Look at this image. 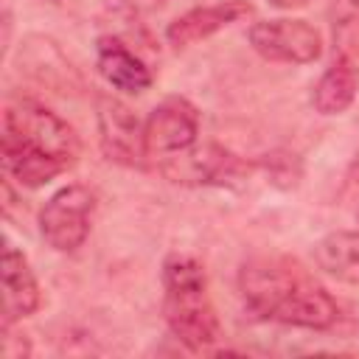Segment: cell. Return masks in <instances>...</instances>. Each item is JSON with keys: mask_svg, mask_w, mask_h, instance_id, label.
I'll use <instances>...</instances> for the list:
<instances>
[{"mask_svg": "<svg viewBox=\"0 0 359 359\" xmlns=\"http://www.w3.org/2000/svg\"><path fill=\"white\" fill-rule=\"evenodd\" d=\"M314 264L334 280L359 286V230H334L314 244Z\"/></svg>", "mask_w": 359, "mask_h": 359, "instance_id": "12", "label": "cell"}, {"mask_svg": "<svg viewBox=\"0 0 359 359\" xmlns=\"http://www.w3.org/2000/svg\"><path fill=\"white\" fill-rule=\"evenodd\" d=\"M238 292L244 306L280 325L328 331L339 323V303L331 292L294 258L261 252L241 264Z\"/></svg>", "mask_w": 359, "mask_h": 359, "instance_id": "1", "label": "cell"}, {"mask_svg": "<svg viewBox=\"0 0 359 359\" xmlns=\"http://www.w3.org/2000/svg\"><path fill=\"white\" fill-rule=\"evenodd\" d=\"M255 8L250 0H219V3H208V6H196L182 11L180 17H174L165 28V42L174 48H191L213 34H219L222 28L250 17Z\"/></svg>", "mask_w": 359, "mask_h": 359, "instance_id": "9", "label": "cell"}, {"mask_svg": "<svg viewBox=\"0 0 359 359\" xmlns=\"http://www.w3.org/2000/svg\"><path fill=\"white\" fill-rule=\"evenodd\" d=\"M39 306H42V289H39V280L28 258L14 244H6L3 250V325L22 323Z\"/></svg>", "mask_w": 359, "mask_h": 359, "instance_id": "11", "label": "cell"}, {"mask_svg": "<svg viewBox=\"0 0 359 359\" xmlns=\"http://www.w3.org/2000/svg\"><path fill=\"white\" fill-rule=\"evenodd\" d=\"M157 168L165 180L182 185H238L250 180V174L258 168V160L250 163L216 143H205L157 163Z\"/></svg>", "mask_w": 359, "mask_h": 359, "instance_id": "7", "label": "cell"}, {"mask_svg": "<svg viewBox=\"0 0 359 359\" xmlns=\"http://www.w3.org/2000/svg\"><path fill=\"white\" fill-rule=\"evenodd\" d=\"M95 216V191L84 182H70L48 196L39 210V236L56 252L84 247Z\"/></svg>", "mask_w": 359, "mask_h": 359, "instance_id": "4", "label": "cell"}, {"mask_svg": "<svg viewBox=\"0 0 359 359\" xmlns=\"http://www.w3.org/2000/svg\"><path fill=\"white\" fill-rule=\"evenodd\" d=\"M45 3H53V6H56V3H62V0H45Z\"/></svg>", "mask_w": 359, "mask_h": 359, "instance_id": "16", "label": "cell"}, {"mask_svg": "<svg viewBox=\"0 0 359 359\" xmlns=\"http://www.w3.org/2000/svg\"><path fill=\"white\" fill-rule=\"evenodd\" d=\"M258 168L278 185L283 188H292L297 180H300V160L289 151H272L266 154L264 160H258Z\"/></svg>", "mask_w": 359, "mask_h": 359, "instance_id": "13", "label": "cell"}, {"mask_svg": "<svg viewBox=\"0 0 359 359\" xmlns=\"http://www.w3.org/2000/svg\"><path fill=\"white\" fill-rule=\"evenodd\" d=\"M95 121H98V146L104 157L123 168H146V123L115 95L101 93L95 101Z\"/></svg>", "mask_w": 359, "mask_h": 359, "instance_id": "6", "label": "cell"}, {"mask_svg": "<svg viewBox=\"0 0 359 359\" xmlns=\"http://www.w3.org/2000/svg\"><path fill=\"white\" fill-rule=\"evenodd\" d=\"M95 67L104 81L121 93H146L154 81L146 59L118 34H104L95 39Z\"/></svg>", "mask_w": 359, "mask_h": 359, "instance_id": "10", "label": "cell"}, {"mask_svg": "<svg viewBox=\"0 0 359 359\" xmlns=\"http://www.w3.org/2000/svg\"><path fill=\"white\" fill-rule=\"evenodd\" d=\"M149 163H163L196 146L199 140V109L185 95H165L143 121Z\"/></svg>", "mask_w": 359, "mask_h": 359, "instance_id": "8", "label": "cell"}, {"mask_svg": "<svg viewBox=\"0 0 359 359\" xmlns=\"http://www.w3.org/2000/svg\"><path fill=\"white\" fill-rule=\"evenodd\" d=\"M3 171L20 188H42L81 154L76 129L36 98H11L3 109Z\"/></svg>", "mask_w": 359, "mask_h": 359, "instance_id": "2", "label": "cell"}, {"mask_svg": "<svg viewBox=\"0 0 359 359\" xmlns=\"http://www.w3.org/2000/svg\"><path fill=\"white\" fill-rule=\"evenodd\" d=\"M272 6H280V8H294V6H306L309 0H269Z\"/></svg>", "mask_w": 359, "mask_h": 359, "instance_id": "15", "label": "cell"}, {"mask_svg": "<svg viewBox=\"0 0 359 359\" xmlns=\"http://www.w3.org/2000/svg\"><path fill=\"white\" fill-rule=\"evenodd\" d=\"M163 320L188 351H208L222 339V323L210 300L205 266L188 252L163 261Z\"/></svg>", "mask_w": 359, "mask_h": 359, "instance_id": "3", "label": "cell"}, {"mask_svg": "<svg viewBox=\"0 0 359 359\" xmlns=\"http://www.w3.org/2000/svg\"><path fill=\"white\" fill-rule=\"evenodd\" d=\"M247 42L261 59L278 65H311L325 50L320 28L300 17L258 20L250 25Z\"/></svg>", "mask_w": 359, "mask_h": 359, "instance_id": "5", "label": "cell"}, {"mask_svg": "<svg viewBox=\"0 0 359 359\" xmlns=\"http://www.w3.org/2000/svg\"><path fill=\"white\" fill-rule=\"evenodd\" d=\"M31 50H34V62H31V67H45V65H50V62H45V50H42V36H28V42H25ZM70 73V67H53L50 73H48V84H62V79Z\"/></svg>", "mask_w": 359, "mask_h": 359, "instance_id": "14", "label": "cell"}]
</instances>
